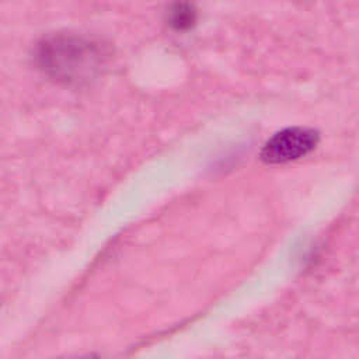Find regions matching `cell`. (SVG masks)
Returning a JSON list of instances; mask_svg holds the SVG:
<instances>
[{
	"instance_id": "7a4b0ae2",
	"label": "cell",
	"mask_w": 359,
	"mask_h": 359,
	"mask_svg": "<svg viewBox=\"0 0 359 359\" xmlns=\"http://www.w3.org/2000/svg\"><path fill=\"white\" fill-rule=\"evenodd\" d=\"M318 144L314 129L293 126L272 135L261 149V158L268 164H283L307 156Z\"/></svg>"
},
{
	"instance_id": "6da1fadb",
	"label": "cell",
	"mask_w": 359,
	"mask_h": 359,
	"mask_svg": "<svg viewBox=\"0 0 359 359\" xmlns=\"http://www.w3.org/2000/svg\"><path fill=\"white\" fill-rule=\"evenodd\" d=\"M102 50L93 41L74 35H53L36 49L41 69L50 77L74 83L87 80L102 63Z\"/></svg>"
},
{
	"instance_id": "3957f363",
	"label": "cell",
	"mask_w": 359,
	"mask_h": 359,
	"mask_svg": "<svg viewBox=\"0 0 359 359\" xmlns=\"http://www.w3.org/2000/svg\"><path fill=\"white\" fill-rule=\"evenodd\" d=\"M194 21H195V11H192V8L185 6H178L177 10H172L171 24H174L177 28L189 27Z\"/></svg>"
}]
</instances>
